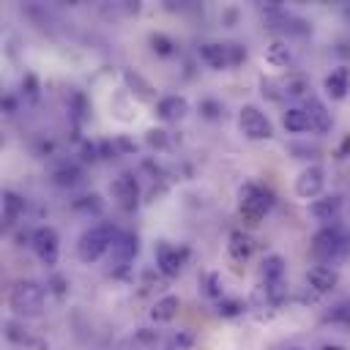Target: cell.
I'll list each match as a JSON object with an SVG mask.
<instances>
[{
  "label": "cell",
  "instance_id": "836d02e7",
  "mask_svg": "<svg viewBox=\"0 0 350 350\" xmlns=\"http://www.w3.org/2000/svg\"><path fill=\"white\" fill-rule=\"evenodd\" d=\"M52 284H55V293H63V279H60V276H55Z\"/></svg>",
  "mask_w": 350,
  "mask_h": 350
},
{
  "label": "cell",
  "instance_id": "e575fe53",
  "mask_svg": "<svg viewBox=\"0 0 350 350\" xmlns=\"http://www.w3.org/2000/svg\"><path fill=\"white\" fill-rule=\"evenodd\" d=\"M3 104H5V109H8V112H14V107H16V101H14V98H11V96H8V98H5V101H3Z\"/></svg>",
  "mask_w": 350,
  "mask_h": 350
},
{
  "label": "cell",
  "instance_id": "7a4b0ae2",
  "mask_svg": "<svg viewBox=\"0 0 350 350\" xmlns=\"http://www.w3.org/2000/svg\"><path fill=\"white\" fill-rule=\"evenodd\" d=\"M44 301H46V293L38 282H16L8 293V309L16 314V317H38L44 312Z\"/></svg>",
  "mask_w": 350,
  "mask_h": 350
},
{
  "label": "cell",
  "instance_id": "4fadbf2b",
  "mask_svg": "<svg viewBox=\"0 0 350 350\" xmlns=\"http://www.w3.org/2000/svg\"><path fill=\"white\" fill-rule=\"evenodd\" d=\"M323 90H325L328 98L342 101L347 96V90H350V68L347 66H339L336 71H331L325 77V82H323Z\"/></svg>",
  "mask_w": 350,
  "mask_h": 350
},
{
  "label": "cell",
  "instance_id": "4316f807",
  "mask_svg": "<svg viewBox=\"0 0 350 350\" xmlns=\"http://www.w3.org/2000/svg\"><path fill=\"white\" fill-rule=\"evenodd\" d=\"M145 139H148V145H150V148H159V150H164V148L170 145V139H167V131H164V129H150Z\"/></svg>",
  "mask_w": 350,
  "mask_h": 350
},
{
  "label": "cell",
  "instance_id": "7402d4cb",
  "mask_svg": "<svg viewBox=\"0 0 350 350\" xmlns=\"http://www.w3.org/2000/svg\"><path fill=\"white\" fill-rule=\"evenodd\" d=\"M260 273H262L265 284H276V282L282 279V273H284V260H282V254H268V257L262 260V265H260Z\"/></svg>",
  "mask_w": 350,
  "mask_h": 350
},
{
  "label": "cell",
  "instance_id": "cb8c5ba5",
  "mask_svg": "<svg viewBox=\"0 0 350 350\" xmlns=\"http://www.w3.org/2000/svg\"><path fill=\"white\" fill-rule=\"evenodd\" d=\"M79 178H82V170H79L77 164H66V167H60V170L52 172V180H55L57 186H77Z\"/></svg>",
  "mask_w": 350,
  "mask_h": 350
},
{
  "label": "cell",
  "instance_id": "9c48e42d",
  "mask_svg": "<svg viewBox=\"0 0 350 350\" xmlns=\"http://www.w3.org/2000/svg\"><path fill=\"white\" fill-rule=\"evenodd\" d=\"M186 257H189V249H186V246H172V243H167V241H159V243H156V268H159L167 279H172V276L180 273Z\"/></svg>",
  "mask_w": 350,
  "mask_h": 350
},
{
  "label": "cell",
  "instance_id": "d4e9b609",
  "mask_svg": "<svg viewBox=\"0 0 350 350\" xmlns=\"http://www.w3.org/2000/svg\"><path fill=\"white\" fill-rule=\"evenodd\" d=\"M241 309H243V304L235 301V298H221V301L216 304V312H219L221 317H235V314H241Z\"/></svg>",
  "mask_w": 350,
  "mask_h": 350
},
{
  "label": "cell",
  "instance_id": "83f0119b",
  "mask_svg": "<svg viewBox=\"0 0 350 350\" xmlns=\"http://www.w3.org/2000/svg\"><path fill=\"white\" fill-rule=\"evenodd\" d=\"M205 279H208V287H205V293H208L211 298L221 301V284H219V273H208Z\"/></svg>",
  "mask_w": 350,
  "mask_h": 350
},
{
  "label": "cell",
  "instance_id": "ffe728a7",
  "mask_svg": "<svg viewBox=\"0 0 350 350\" xmlns=\"http://www.w3.org/2000/svg\"><path fill=\"white\" fill-rule=\"evenodd\" d=\"M22 211H25V200H22L16 191L5 189V191H3V224H5V227L14 224V221L22 216Z\"/></svg>",
  "mask_w": 350,
  "mask_h": 350
},
{
  "label": "cell",
  "instance_id": "5b68a950",
  "mask_svg": "<svg viewBox=\"0 0 350 350\" xmlns=\"http://www.w3.org/2000/svg\"><path fill=\"white\" fill-rule=\"evenodd\" d=\"M200 57L211 66V68H232L238 63L246 60V49L241 44H202L200 46Z\"/></svg>",
  "mask_w": 350,
  "mask_h": 350
},
{
  "label": "cell",
  "instance_id": "6da1fadb",
  "mask_svg": "<svg viewBox=\"0 0 350 350\" xmlns=\"http://www.w3.org/2000/svg\"><path fill=\"white\" fill-rule=\"evenodd\" d=\"M115 235H118L115 227L107 224V221L88 227V230L79 235V241H77V257H79L82 262H96V260H101V257L112 249Z\"/></svg>",
  "mask_w": 350,
  "mask_h": 350
},
{
  "label": "cell",
  "instance_id": "e0dca14e",
  "mask_svg": "<svg viewBox=\"0 0 350 350\" xmlns=\"http://www.w3.org/2000/svg\"><path fill=\"white\" fill-rule=\"evenodd\" d=\"M178 309H180V298L172 295V293H167V295H161V298L153 304L150 320H153V323H170V320H175Z\"/></svg>",
  "mask_w": 350,
  "mask_h": 350
},
{
  "label": "cell",
  "instance_id": "1f68e13d",
  "mask_svg": "<svg viewBox=\"0 0 350 350\" xmlns=\"http://www.w3.org/2000/svg\"><path fill=\"white\" fill-rule=\"evenodd\" d=\"M200 109L205 112V118H216V115L221 112V107H219L216 101H202V104H200Z\"/></svg>",
  "mask_w": 350,
  "mask_h": 350
},
{
  "label": "cell",
  "instance_id": "5bb4252c",
  "mask_svg": "<svg viewBox=\"0 0 350 350\" xmlns=\"http://www.w3.org/2000/svg\"><path fill=\"white\" fill-rule=\"evenodd\" d=\"M342 208V197L339 194H323L317 200L309 202V216L317 221H331Z\"/></svg>",
  "mask_w": 350,
  "mask_h": 350
},
{
  "label": "cell",
  "instance_id": "4dcf8cb0",
  "mask_svg": "<svg viewBox=\"0 0 350 350\" xmlns=\"http://www.w3.org/2000/svg\"><path fill=\"white\" fill-rule=\"evenodd\" d=\"M194 342V336L191 334H175V339H172V345L178 347V350H189V345Z\"/></svg>",
  "mask_w": 350,
  "mask_h": 350
},
{
  "label": "cell",
  "instance_id": "d6a6232c",
  "mask_svg": "<svg viewBox=\"0 0 350 350\" xmlns=\"http://www.w3.org/2000/svg\"><path fill=\"white\" fill-rule=\"evenodd\" d=\"M336 153H339V156H347V153H350V134L342 139V145H339V150H336Z\"/></svg>",
  "mask_w": 350,
  "mask_h": 350
},
{
  "label": "cell",
  "instance_id": "8992f818",
  "mask_svg": "<svg viewBox=\"0 0 350 350\" xmlns=\"http://www.w3.org/2000/svg\"><path fill=\"white\" fill-rule=\"evenodd\" d=\"M238 129L243 137L249 139H271L273 137V126L268 120V115L254 107V104H243L238 112Z\"/></svg>",
  "mask_w": 350,
  "mask_h": 350
},
{
  "label": "cell",
  "instance_id": "2e32d148",
  "mask_svg": "<svg viewBox=\"0 0 350 350\" xmlns=\"http://www.w3.org/2000/svg\"><path fill=\"white\" fill-rule=\"evenodd\" d=\"M306 115H309L312 131H317V134H325V131L331 129V112L325 109V104H323L320 98L309 96V101H306Z\"/></svg>",
  "mask_w": 350,
  "mask_h": 350
},
{
  "label": "cell",
  "instance_id": "277c9868",
  "mask_svg": "<svg viewBox=\"0 0 350 350\" xmlns=\"http://www.w3.org/2000/svg\"><path fill=\"white\" fill-rule=\"evenodd\" d=\"M347 249H350V235L339 224H328L312 238V252L323 260H334V257L345 254Z\"/></svg>",
  "mask_w": 350,
  "mask_h": 350
},
{
  "label": "cell",
  "instance_id": "3957f363",
  "mask_svg": "<svg viewBox=\"0 0 350 350\" xmlns=\"http://www.w3.org/2000/svg\"><path fill=\"white\" fill-rule=\"evenodd\" d=\"M271 191H265L260 183H243L238 191V213L243 219V224L257 227L262 221V216L271 208Z\"/></svg>",
  "mask_w": 350,
  "mask_h": 350
},
{
  "label": "cell",
  "instance_id": "d590c367",
  "mask_svg": "<svg viewBox=\"0 0 350 350\" xmlns=\"http://www.w3.org/2000/svg\"><path fill=\"white\" fill-rule=\"evenodd\" d=\"M323 350H345V347H342V345H325Z\"/></svg>",
  "mask_w": 350,
  "mask_h": 350
},
{
  "label": "cell",
  "instance_id": "30bf717a",
  "mask_svg": "<svg viewBox=\"0 0 350 350\" xmlns=\"http://www.w3.org/2000/svg\"><path fill=\"white\" fill-rule=\"evenodd\" d=\"M109 191H112L115 202H118L123 211H134L137 202H139V183H137V178L129 175V172L118 175V178L109 183Z\"/></svg>",
  "mask_w": 350,
  "mask_h": 350
},
{
  "label": "cell",
  "instance_id": "603a6c76",
  "mask_svg": "<svg viewBox=\"0 0 350 350\" xmlns=\"http://www.w3.org/2000/svg\"><path fill=\"white\" fill-rule=\"evenodd\" d=\"M265 60H268L271 66H276V68H284V66H290V60H293V55H290V46H287L284 41H273V44L268 46V52H265Z\"/></svg>",
  "mask_w": 350,
  "mask_h": 350
},
{
  "label": "cell",
  "instance_id": "9a60e30c",
  "mask_svg": "<svg viewBox=\"0 0 350 350\" xmlns=\"http://www.w3.org/2000/svg\"><path fill=\"white\" fill-rule=\"evenodd\" d=\"M306 282L317 290V293H328V290H334L336 284H339V271L336 268H331V265H314V268H309V273H306Z\"/></svg>",
  "mask_w": 350,
  "mask_h": 350
},
{
  "label": "cell",
  "instance_id": "52a82bcc",
  "mask_svg": "<svg viewBox=\"0 0 350 350\" xmlns=\"http://www.w3.org/2000/svg\"><path fill=\"white\" fill-rule=\"evenodd\" d=\"M30 243L38 254V260L44 265H55L57 257H60V238H57V230L44 224V227H36L33 235H30Z\"/></svg>",
  "mask_w": 350,
  "mask_h": 350
},
{
  "label": "cell",
  "instance_id": "8fae6325",
  "mask_svg": "<svg viewBox=\"0 0 350 350\" xmlns=\"http://www.w3.org/2000/svg\"><path fill=\"white\" fill-rule=\"evenodd\" d=\"M137 249H139L137 235H131V232H118V235H115V243H112V249H109V260H112L118 268H123V265H129V262L134 260Z\"/></svg>",
  "mask_w": 350,
  "mask_h": 350
},
{
  "label": "cell",
  "instance_id": "7c38bea8",
  "mask_svg": "<svg viewBox=\"0 0 350 350\" xmlns=\"http://www.w3.org/2000/svg\"><path fill=\"white\" fill-rule=\"evenodd\" d=\"M186 112H189L186 96H164V98L156 101V115L167 123H175V120L186 118Z\"/></svg>",
  "mask_w": 350,
  "mask_h": 350
},
{
  "label": "cell",
  "instance_id": "ac0fdd59",
  "mask_svg": "<svg viewBox=\"0 0 350 350\" xmlns=\"http://www.w3.org/2000/svg\"><path fill=\"white\" fill-rule=\"evenodd\" d=\"M123 82L131 88V93L139 98V101H153L156 98V90H153V85L142 77V74H137V71H131V68H126L123 71Z\"/></svg>",
  "mask_w": 350,
  "mask_h": 350
},
{
  "label": "cell",
  "instance_id": "44dd1931",
  "mask_svg": "<svg viewBox=\"0 0 350 350\" xmlns=\"http://www.w3.org/2000/svg\"><path fill=\"white\" fill-rule=\"evenodd\" d=\"M282 123H284V129H287V131H293V134H304V131H312L309 115H306V109H301V107H290V109L284 112Z\"/></svg>",
  "mask_w": 350,
  "mask_h": 350
},
{
  "label": "cell",
  "instance_id": "f1b7e54d",
  "mask_svg": "<svg viewBox=\"0 0 350 350\" xmlns=\"http://www.w3.org/2000/svg\"><path fill=\"white\" fill-rule=\"evenodd\" d=\"M22 90H25L30 98H36V96H38V79H36L33 74H25V79H22Z\"/></svg>",
  "mask_w": 350,
  "mask_h": 350
},
{
  "label": "cell",
  "instance_id": "484cf974",
  "mask_svg": "<svg viewBox=\"0 0 350 350\" xmlns=\"http://www.w3.org/2000/svg\"><path fill=\"white\" fill-rule=\"evenodd\" d=\"M150 44H153V52H159V55H172L175 52V44L167 36H161V33H153L150 36Z\"/></svg>",
  "mask_w": 350,
  "mask_h": 350
},
{
  "label": "cell",
  "instance_id": "f546056e",
  "mask_svg": "<svg viewBox=\"0 0 350 350\" xmlns=\"http://www.w3.org/2000/svg\"><path fill=\"white\" fill-rule=\"evenodd\" d=\"M304 90H309L306 79H293L284 85V93H290V96H304Z\"/></svg>",
  "mask_w": 350,
  "mask_h": 350
},
{
  "label": "cell",
  "instance_id": "ba28073f",
  "mask_svg": "<svg viewBox=\"0 0 350 350\" xmlns=\"http://www.w3.org/2000/svg\"><path fill=\"white\" fill-rule=\"evenodd\" d=\"M295 194L301 197V200H317V197H323V189H325V170L320 167V164H309V167H304L301 172H298V178H295Z\"/></svg>",
  "mask_w": 350,
  "mask_h": 350
},
{
  "label": "cell",
  "instance_id": "d6986e66",
  "mask_svg": "<svg viewBox=\"0 0 350 350\" xmlns=\"http://www.w3.org/2000/svg\"><path fill=\"white\" fill-rule=\"evenodd\" d=\"M227 249H230V257H232V260H249L252 252H254V241H252V235H246L243 230H235V232H230Z\"/></svg>",
  "mask_w": 350,
  "mask_h": 350
}]
</instances>
